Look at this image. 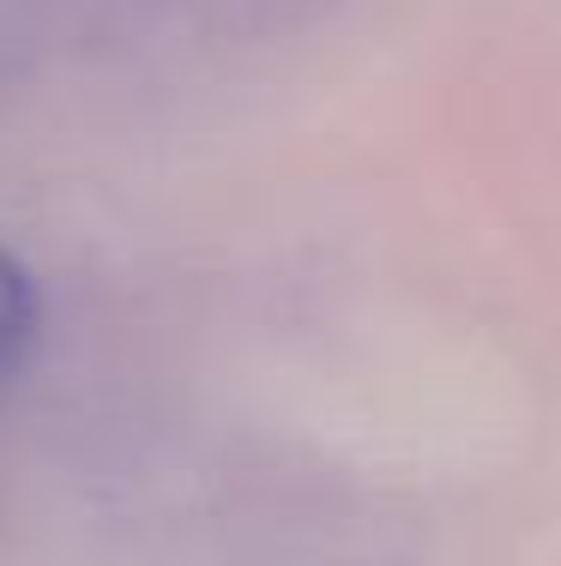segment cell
Returning a JSON list of instances; mask_svg holds the SVG:
<instances>
[{
    "instance_id": "obj_1",
    "label": "cell",
    "mask_w": 561,
    "mask_h": 566,
    "mask_svg": "<svg viewBox=\"0 0 561 566\" xmlns=\"http://www.w3.org/2000/svg\"><path fill=\"white\" fill-rule=\"evenodd\" d=\"M37 326H43V302H37V283L0 248V380L19 374V361L31 356L37 344Z\"/></svg>"
}]
</instances>
